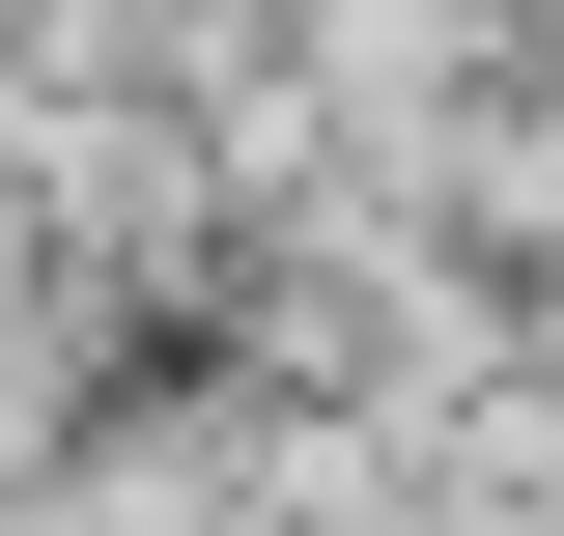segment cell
I'll list each match as a JSON object with an SVG mask.
<instances>
[{
  "instance_id": "cell-1",
  "label": "cell",
  "mask_w": 564,
  "mask_h": 536,
  "mask_svg": "<svg viewBox=\"0 0 564 536\" xmlns=\"http://www.w3.org/2000/svg\"><path fill=\"white\" fill-rule=\"evenodd\" d=\"M254 480H282V396H113L0 536H254Z\"/></svg>"
},
{
  "instance_id": "cell-2",
  "label": "cell",
  "mask_w": 564,
  "mask_h": 536,
  "mask_svg": "<svg viewBox=\"0 0 564 536\" xmlns=\"http://www.w3.org/2000/svg\"><path fill=\"white\" fill-rule=\"evenodd\" d=\"M395 199L452 226V255H480V282H536V255H564V29H536V57H508V85H480V114H452V141H423Z\"/></svg>"
}]
</instances>
